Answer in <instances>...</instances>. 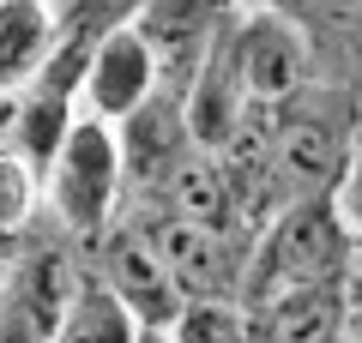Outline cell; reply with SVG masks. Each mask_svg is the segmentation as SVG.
<instances>
[{"label": "cell", "instance_id": "1", "mask_svg": "<svg viewBox=\"0 0 362 343\" xmlns=\"http://www.w3.org/2000/svg\"><path fill=\"white\" fill-rule=\"evenodd\" d=\"M350 241L344 217L332 211V199H296L272 217L247 241V265H242V307H266L302 289H326V283L350 277Z\"/></svg>", "mask_w": 362, "mask_h": 343}, {"label": "cell", "instance_id": "2", "mask_svg": "<svg viewBox=\"0 0 362 343\" xmlns=\"http://www.w3.org/2000/svg\"><path fill=\"white\" fill-rule=\"evenodd\" d=\"M42 205L85 247L121 217V205H127V169H121V139H115L109 121L73 114L66 139L42 163Z\"/></svg>", "mask_w": 362, "mask_h": 343}, {"label": "cell", "instance_id": "3", "mask_svg": "<svg viewBox=\"0 0 362 343\" xmlns=\"http://www.w3.org/2000/svg\"><path fill=\"white\" fill-rule=\"evenodd\" d=\"M362 109H350L338 90H296L290 102L272 109V181L278 199H326L344 175L350 139H356Z\"/></svg>", "mask_w": 362, "mask_h": 343}, {"label": "cell", "instance_id": "4", "mask_svg": "<svg viewBox=\"0 0 362 343\" xmlns=\"http://www.w3.org/2000/svg\"><path fill=\"white\" fill-rule=\"evenodd\" d=\"M133 223L145 229V241L163 259V271L181 289V301H235V295H242L247 241L211 235V229H199V223H181V217L157 211V205H133Z\"/></svg>", "mask_w": 362, "mask_h": 343}, {"label": "cell", "instance_id": "5", "mask_svg": "<svg viewBox=\"0 0 362 343\" xmlns=\"http://www.w3.org/2000/svg\"><path fill=\"white\" fill-rule=\"evenodd\" d=\"M235 18H242L235 0H145L133 13V30L145 37V49L157 61V90L181 97Z\"/></svg>", "mask_w": 362, "mask_h": 343}, {"label": "cell", "instance_id": "6", "mask_svg": "<svg viewBox=\"0 0 362 343\" xmlns=\"http://www.w3.org/2000/svg\"><path fill=\"white\" fill-rule=\"evenodd\" d=\"M90 277L127 307L139 331H169V319L181 313V289L169 283L163 259L151 253V241H145V229L133 217H115L90 241Z\"/></svg>", "mask_w": 362, "mask_h": 343}, {"label": "cell", "instance_id": "7", "mask_svg": "<svg viewBox=\"0 0 362 343\" xmlns=\"http://www.w3.org/2000/svg\"><path fill=\"white\" fill-rule=\"evenodd\" d=\"M230 54L235 73H242L247 102L259 109H278L296 90H308V37L296 30L290 13H247L230 30Z\"/></svg>", "mask_w": 362, "mask_h": 343}, {"label": "cell", "instance_id": "8", "mask_svg": "<svg viewBox=\"0 0 362 343\" xmlns=\"http://www.w3.org/2000/svg\"><path fill=\"white\" fill-rule=\"evenodd\" d=\"M151 90H157V61L145 49V37L133 30V18L90 42L85 73H78V114H97L109 127H121Z\"/></svg>", "mask_w": 362, "mask_h": 343}, {"label": "cell", "instance_id": "9", "mask_svg": "<svg viewBox=\"0 0 362 343\" xmlns=\"http://www.w3.org/2000/svg\"><path fill=\"white\" fill-rule=\"evenodd\" d=\"M115 139H121V169H127V199L133 205H151L157 193H163V181L181 169V157L194 151L175 90H151V97L115 127Z\"/></svg>", "mask_w": 362, "mask_h": 343}, {"label": "cell", "instance_id": "10", "mask_svg": "<svg viewBox=\"0 0 362 343\" xmlns=\"http://www.w3.org/2000/svg\"><path fill=\"white\" fill-rule=\"evenodd\" d=\"M235 30V25H230ZM230 30L223 42L206 54V66L194 73V85L181 90V121H187V145L194 151H223L235 139V127L247 121V90H242V73H235V54H230Z\"/></svg>", "mask_w": 362, "mask_h": 343}, {"label": "cell", "instance_id": "11", "mask_svg": "<svg viewBox=\"0 0 362 343\" xmlns=\"http://www.w3.org/2000/svg\"><path fill=\"white\" fill-rule=\"evenodd\" d=\"M242 313H247L259 343H344L350 337L344 283L302 289V295H284V301H266V307H242Z\"/></svg>", "mask_w": 362, "mask_h": 343}, {"label": "cell", "instance_id": "12", "mask_svg": "<svg viewBox=\"0 0 362 343\" xmlns=\"http://www.w3.org/2000/svg\"><path fill=\"white\" fill-rule=\"evenodd\" d=\"M54 49L49 0H0V97H18Z\"/></svg>", "mask_w": 362, "mask_h": 343}, {"label": "cell", "instance_id": "13", "mask_svg": "<svg viewBox=\"0 0 362 343\" xmlns=\"http://www.w3.org/2000/svg\"><path fill=\"white\" fill-rule=\"evenodd\" d=\"M49 343H145V331L133 325V313L85 271V283H78V295L66 301L61 325L49 331Z\"/></svg>", "mask_w": 362, "mask_h": 343}, {"label": "cell", "instance_id": "14", "mask_svg": "<svg viewBox=\"0 0 362 343\" xmlns=\"http://www.w3.org/2000/svg\"><path fill=\"white\" fill-rule=\"evenodd\" d=\"M169 343H259L242 301H181V313L163 331Z\"/></svg>", "mask_w": 362, "mask_h": 343}, {"label": "cell", "instance_id": "15", "mask_svg": "<svg viewBox=\"0 0 362 343\" xmlns=\"http://www.w3.org/2000/svg\"><path fill=\"white\" fill-rule=\"evenodd\" d=\"M37 205H42V175L13 145H0V235L25 241L30 223H37Z\"/></svg>", "mask_w": 362, "mask_h": 343}, {"label": "cell", "instance_id": "16", "mask_svg": "<svg viewBox=\"0 0 362 343\" xmlns=\"http://www.w3.org/2000/svg\"><path fill=\"white\" fill-rule=\"evenodd\" d=\"M332 199V211L344 217L350 241H362V121H356V139H350V157H344V175H338V187L326 193Z\"/></svg>", "mask_w": 362, "mask_h": 343}, {"label": "cell", "instance_id": "17", "mask_svg": "<svg viewBox=\"0 0 362 343\" xmlns=\"http://www.w3.org/2000/svg\"><path fill=\"white\" fill-rule=\"evenodd\" d=\"M235 6H254V13H290L296 0H235Z\"/></svg>", "mask_w": 362, "mask_h": 343}, {"label": "cell", "instance_id": "18", "mask_svg": "<svg viewBox=\"0 0 362 343\" xmlns=\"http://www.w3.org/2000/svg\"><path fill=\"white\" fill-rule=\"evenodd\" d=\"M145 343H169V337H163V331H145Z\"/></svg>", "mask_w": 362, "mask_h": 343}, {"label": "cell", "instance_id": "19", "mask_svg": "<svg viewBox=\"0 0 362 343\" xmlns=\"http://www.w3.org/2000/svg\"><path fill=\"white\" fill-rule=\"evenodd\" d=\"M344 343H350V337H344Z\"/></svg>", "mask_w": 362, "mask_h": 343}]
</instances>
